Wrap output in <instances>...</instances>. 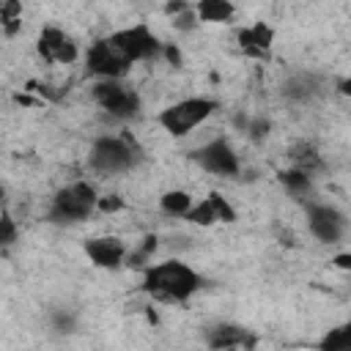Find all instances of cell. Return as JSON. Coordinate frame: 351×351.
<instances>
[{"instance_id":"cell-1","label":"cell","mask_w":351,"mask_h":351,"mask_svg":"<svg viewBox=\"0 0 351 351\" xmlns=\"http://www.w3.org/2000/svg\"><path fill=\"white\" fill-rule=\"evenodd\" d=\"M200 282V274L181 261H162L143 269V291L170 302H186Z\"/></svg>"},{"instance_id":"cell-2","label":"cell","mask_w":351,"mask_h":351,"mask_svg":"<svg viewBox=\"0 0 351 351\" xmlns=\"http://www.w3.org/2000/svg\"><path fill=\"white\" fill-rule=\"evenodd\" d=\"M96 200H99V195H96L93 184L71 181V184H66L55 192L52 206H49V222H55V225L82 222L96 211Z\"/></svg>"},{"instance_id":"cell-3","label":"cell","mask_w":351,"mask_h":351,"mask_svg":"<svg viewBox=\"0 0 351 351\" xmlns=\"http://www.w3.org/2000/svg\"><path fill=\"white\" fill-rule=\"evenodd\" d=\"M140 162V151L134 145V140L129 134L123 137H99L90 148V167L96 173L104 176H115V173H126Z\"/></svg>"},{"instance_id":"cell-4","label":"cell","mask_w":351,"mask_h":351,"mask_svg":"<svg viewBox=\"0 0 351 351\" xmlns=\"http://www.w3.org/2000/svg\"><path fill=\"white\" fill-rule=\"evenodd\" d=\"M217 107H219V104H217L214 99L192 96V99H181V101L165 107V110L156 115V121H159V126H162L167 134L184 137V134H189L195 126H200Z\"/></svg>"},{"instance_id":"cell-5","label":"cell","mask_w":351,"mask_h":351,"mask_svg":"<svg viewBox=\"0 0 351 351\" xmlns=\"http://www.w3.org/2000/svg\"><path fill=\"white\" fill-rule=\"evenodd\" d=\"M93 99H96V104L101 110H107L118 121H132V118L140 115V96H137V90L126 88L115 77H101L93 85Z\"/></svg>"},{"instance_id":"cell-6","label":"cell","mask_w":351,"mask_h":351,"mask_svg":"<svg viewBox=\"0 0 351 351\" xmlns=\"http://www.w3.org/2000/svg\"><path fill=\"white\" fill-rule=\"evenodd\" d=\"M132 63L137 60H154L162 55V41L151 33L148 25H132V27H123V30H115L107 36Z\"/></svg>"},{"instance_id":"cell-7","label":"cell","mask_w":351,"mask_h":351,"mask_svg":"<svg viewBox=\"0 0 351 351\" xmlns=\"http://www.w3.org/2000/svg\"><path fill=\"white\" fill-rule=\"evenodd\" d=\"M307 225H310V233L324 241V244H337L346 230H348V222H346V214L329 203H315V200H307Z\"/></svg>"},{"instance_id":"cell-8","label":"cell","mask_w":351,"mask_h":351,"mask_svg":"<svg viewBox=\"0 0 351 351\" xmlns=\"http://www.w3.org/2000/svg\"><path fill=\"white\" fill-rule=\"evenodd\" d=\"M192 159L211 176H222V178H233L241 173V162H239V154L233 151V145L225 140V137H217L206 145H200Z\"/></svg>"},{"instance_id":"cell-9","label":"cell","mask_w":351,"mask_h":351,"mask_svg":"<svg viewBox=\"0 0 351 351\" xmlns=\"http://www.w3.org/2000/svg\"><path fill=\"white\" fill-rule=\"evenodd\" d=\"M129 66H132V60L110 38H99L88 49V71L96 74V77H115V80H121L129 71Z\"/></svg>"},{"instance_id":"cell-10","label":"cell","mask_w":351,"mask_h":351,"mask_svg":"<svg viewBox=\"0 0 351 351\" xmlns=\"http://www.w3.org/2000/svg\"><path fill=\"white\" fill-rule=\"evenodd\" d=\"M38 55L47 60V63H63V66H69V63H74L77 60V44L60 30V27H44L41 33H38Z\"/></svg>"},{"instance_id":"cell-11","label":"cell","mask_w":351,"mask_h":351,"mask_svg":"<svg viewBox=\"0 0 351 351\" xmlns=\"http://www.w3.org/2000/svg\"><path fill=\"white\" fill-rule=\"evenodd\" d=\"M85 252L99 269H118V266H123L126 244L118 236H96V239L85 241Z\"/></svg>"},{"instance_id":"cell-12","label":"cell","mask_w":351,"mask_h":351,"mask_svg":"<svg viewBox=\"0 0 351 351\" xmlns=\"http://www.w3.org/2000/svg\"><path fill=\"white\" fill-rule=\"evenodd\" d=\"M206 343L211 348H239V346H252L255 340L247 335V329L233 326V324H217L214 329H208Z\"/></svg>"},{"instance_id":"cell-13","label":"cell","mask_w":351,"mask_h":351,"mask_svg":"<svg viewBox=\"0 0 351 351\" xmlns=\"http://www.w3.org/2000/svg\"><path fill=\"white\" fill-rule=\"evenodd\" d=\"M271 38H274V30L269 25H263V22H255L252 27L239 30V44L250 55H258V58H266V49L271 47Z\"/></svg>"},{"instance_id":"cell-14","label":"cell","mask_w":351,"mask_h":351,"mask_svg":"<svg viewBox=\"0 0 351 351\" xmlns=\"http://www.w3.org/2000/svg\"><path fill=\"white\" fill-rule=\"evenodd\" d=\"M288 159L293 162V167H299V170H304V173H310V176L318 173V170H324V159H321L318 148H315L313 143H307V140L293 143L291 151H288Z\"/></svg>"},{"instance_id":"cell-15","label":"cell","mask_w":351,"mask_h":351,"mask_svg":"<svg viewBox=\"0 0 351 351\" xmlns=\"http://www.w3.org/2000/svg\"><path fill=\"white\" fill-rule=\"evenodd\" d=\"M280 184L285 186V192L293 200H310L313 197V176L304 173V170H299V167L282 170L280 173Z\"/></svg>"},{"instance_id":"cell-16","label":"cell","mask_w":351,"mask_h":351,"mask_svg":"<svg viewBox=\"0 0 351 351\" xmlns=\"http://www.w3.org/2000/svg\"><path fill=\"white\" fill-rule=\"evenodd\" d=\"M318 80L313 74H293L285 85H282V93L291 99V101H307L318 93Z\"/></svg>"},{"instance_id":"cell-17","label":"cell","mask_w":351,"mask_h":351,"mask_svg":"<svg viewBox=\"0 0 351 351\" xmlns=\"http://www.w3.org/2000/svg\"><path fill=\"white\" fill-rule=\"evenodd\" d=\"M192 8L200 22H228L236 11L230 0H197V5Z\"/></svg>"},{"instance_id":"cell-18","label":"cell","mask_w":351,"mask_h":351,"mask_svg":"<svg viewBox=\"0 0 351 351\" xmlns=\"http://www.w3.org/2000/svg\"><path fill=\"white\" fill-rule=\"evenodd\" d=\"M159 206H162V211L170 214V217H184V214L192 208V195L184 192V189H170V192H165V195L159 197Z\"/></svg>"},{"instance_id":"cell-19","label":"cell","mask_w":351,"mask_h":351,"mask_svg":"<svg viewBox=\"0 0 351 351\" xmlns=\"http://www.w3.org/2000/svg\"><path fill=\"white\" fill-rule=\"evenodd\" d=\"M0 27L5 30V36H16V30L22 27V3L19 0L0 3Z\"/></svg>"},{"instance_id":"cell-20","label":"cell","mask_w":351,"mask_h":351,"mask_svg":"<svg viewBox=\"0 0 351 351\" xmlns=\"http://www.w3.org/2000/svg\"><path fill=\"white\" fill-rule=\"evenodd\" d=\"M348 346H351V329H348V326L329 329V335L318 343L321 351H340V348H348Z\"/></svg>"},{"instance_id":"cell-21","label":"cell","mask_w":351,"mask_h":351,"mask_svg":"<svg viewBox=\"0 0 351 351\" xmlns=\"http://www.w3.org/2000/svg\"><path fill=\"white\" fill-rule=\"evenodd\" d=\"M184 217H186L189 222H195V225H211V222H219V219H217V211H214V206H211L208 197L200 200L197 206H192Z\"/></svg>"},{"instance_id":"cell-22","label":"cell","mask_w":351,"mask_h":351,"mask_svg":"<svg viewBox=\"0 0 351 351\" xmlns=\"http://www.w3.org/2000/svg\"><path fill=\"white\" fill-rule=\"evenodd\" d=\"M16 236H19V230H16L14 217H11L8 211H3V214H0V250L11 247V244L16 241Z\"/></svg>"},{"instance_id":"cell-23","label":"cell","mask_w":351,"mask_h":351,"mask_svg":"<svg viewBox=\"0 0 351 351\" xmlns=\"http://www.w3.org/2000/svg\"><path fill=\"white\" fill-rule=\"evenodd\" d=\"M170 19H173V27H176L178 33H189V30H195V27H197V22H200L192 5H186V8H184V11H178V14H173Z\"/></svg>"},{"instance_id":"cell-24","label":"cell","mask_w":351,"mask_h":351,"mask_svg":"<svg viewBox=\"0 0 351 351\" xmlns=\"http://www.w3.org/2000/svg\"><path fill=\"white\" fill-rule=\"evenodd\" d=\"M208 200H211V206H214L219 222H233V219H236V211L230 208V203L225 200V195H219V192H208Z\"/></svg>"},{"instance_id":"cell-25","label":"cell","mask_w":351,"mask_h":351,"mask_svg":"<svg viewBox=\"0 0 351 351\" xmlns=\"http://www.w3.org/2000/svg\"><path fill=\"white\" fill-rule=\"evenodd\" d=\"M269 129H271V123H269V118H252V121H247V134H250V140L252 143H261L266 134H269Z\"/></svg>"},{"instance_id":"cell-26","label":"cell","mask_w":351,"mask_h":351,"mask_svg":"<svg viewBox=\"0 0 351 351\" xmlns=\"http://www.w3.org/2000/svg\"><path fill=\"white\" fill-rule=\"evenodd\" d=\"M96 208H99L101 214H112V211H121V208H123V200H121L118 195H104V197L96 200Z\"/></svg>"},{"instance_id":"cell-27","label":"cell","mask_w":351,"mask_h":351,"mask_svg":"<svg viewBox=\"0 0 351 351\" xmlns=\"http://www.w3.org/2000/svg\"><path fill=\"white\" fill-rule=\"evenodd\" d=\"M162 55L173 63V66H181V49L176 44H162Z\"/></svg>"},{"instance_id":"cell-28","label":"cell","mask_w":351,"mask_h":351,"mask_svg":"<svg viewBox=\"0 0 351 351\" xmlns=\"http://www.w3.org/2000/svg\"><path fill=\"white\" fill-rule=\"evenodd\" d=\"M186 5H189L186 0H170V3L165 5V14H167V16H173V14H178V11H184Z\"/></svg>"},{"instance_id":"cell-29","label":"cell","mask_w":351,"mask_h":351,"mask_svg":"<svg viewBox=\"0 0 351 351\" xmlns=\"http://www.w3.org/2000/svg\"><path fill=\"white\" fill-rule=\"evenodd\" d=\"M335 263H337L340 269H348V266H351V255H348V252H343V255H337V258H335Z\"/></svg>"},{"instance_id":"cell-30","label":"cell","mask_w":351,"mask_h":351,"mask_svg":"<svg viewBox=\"0 0 351 351\" xmlns=\"http://www.w3.org/2000/svg\"><path fill=\"white\" fill-rule=\"evenodd\" d=\"M0 3H3V0H0Z\"/></svg>"}]
</instances>
